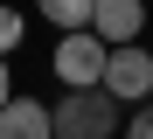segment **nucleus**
Returning <instances> with one entry per match:
<instances>
[{"mask_svg": "<svg viewBox=\"0 0 153 139\" xmlns=\"http://www.w3.org/2000/svg\"><path fill=\"white\" fill-rule=\"evenodd\" d=\"M0 139H56L49 104H35V97H7V104H0Z\"/></svg>", "mask_w": 153, "mask_h": 139, "instance_id": "39448f33", "label": "nucleus"}, {"mask_svg": "<svg viewBox=\"0 0 153 139\" xmlns=\"http://www.w3.org/2000/svg\"><path fill=\"white\" fill-rule=\"evenodd\" d=\"M125 139H153V104H139V111H132V125H125Z\"/></svg>", "mask_w": 153, "mask_h": 139, "instance_id": "6e6552de", "label": "nucleus"}, {"mask_svg": "<svg viewBox=\"0 0 153 139\" xmlns=\"http://www.w3.org/2000/svg\"><path fill=\"white\" fill-rule=\"evenodd\" d=\"M56 139H118V104L105 91H70L63 104H49Z\"/></svg>", "mask_w": 153, "mask_h": 139, "instance_id": "f257e3e1", "label": "nucleus"}, {"mask_svg": "<svg viewBox=\"0 0 153 139\" xmlns=\"http://www.w3.org/2000/svg\"><path fill=\"white\" fill-rule=\"evenodd\" d=\"M14 42H21V14H14V7H0V56H7Z\"/></svg>", "mask_w": 153, "mask_h": 139, "instance_id": "0eeeda50", "label": "nucleus"}, {"mask_svg": "<svg viewBox=\"0 0 153 139\" xmlns=\"http://www.w3.org/2000/svg\"><path fill=\"white\" fill-rule=\"evenodd\" d=\"M139 28H146V0H97V14H91V35L105 49H132Z\"/></svg>", "mask_w": 153, "mask_h": 139, "instance_id": "20e7f679", "label": "nucleus"}, {"mask_svg": "<svg viewBox=\"0 0 153 139\" xmlns=\"http://www.w3.org/2000/svg\"><path fill=\"white\" fill-rule=\"evenodd\" d=\"M153 91V56L132 42V49H111V63H105V97L111 104H139Z\"/></svg>", "mask_w": 153, "mask_h": 139, "instance_id": "7ed1b4c3", "label": "nucleus"}, {"mask_svg": "<svg viewBox=\"0 0 153 139\" xmlns=\"http://www.w3.org/2000/svg\"><path fill=\"white\" fill-rule=\"evenodd\" d=\"M14 97V83H7V56H0V104H7Z\"/></svg>", "mask_w": 153, "mask_h": 139, "instance_id": "1a4fd4ad", "label": "nucleus"}, {"mask_svg": "<svg viewBox=\"0 0 153 139\" xmlns=\"http://www.w3.org/2000/svg\"><path fill=\"white\" fill-rule=\"evenodd\" d=\"M35 7H42V21H56L63 35H76V28H91L97 0H35Z\"/></svg>", "mask_w": 153, "mask_h": 139, "instance_id": "423d86ee", "label": "nucleus"}, {"mask_svg": "<svg viewBox=\"0 0 153 139\" xmlns=\"http://www.w3.org/2000/svg\"><path fill=\"white\" fill-rule=\"evenodd\" d=\"M105 63H111V49L91 35V28H76V35L56 42V77H63V91H105Z\"/></svg>", "mask_w": 153, "mask_h": 139, "instance_id": "f03ea898", "label": "nucleus"}]
</instances>
